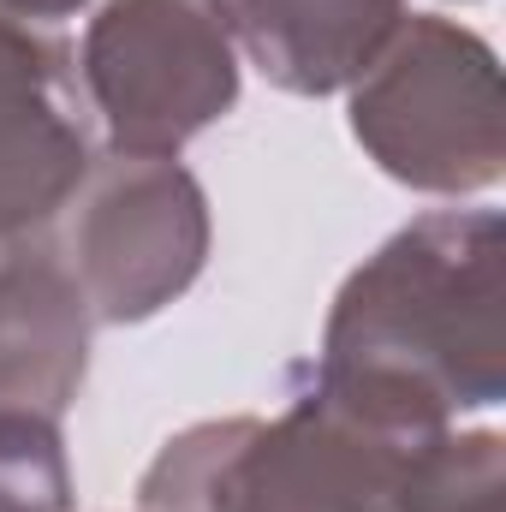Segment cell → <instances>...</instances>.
Segmentation results:
<instances>
[{
    "instance_id": "obj_1",
    "label": "cell",
    "mask_w": 506,
    "mask_h": 512,
    "mask_svg": "<svg viewBox=\"0 0 506 512\" xmlns=\"http://www.w3.org/2000/svg\"><path fill=\"white\" fill-rule=\"evenodd\" d=\"M501 256V209L417 215L340 280L322 346L298 370L417 429L495 411L506 399Z\"/></svg>"
},
{
    "instance_id": "obj_2",
    "label": "cell",
    "mask_w": 506,
    "mask_h": 512,
    "mask_svg": "<svg viewBox=\"0 0 506 512\" xmlns=\"http://www.w3.org/2000/svg\"><path fill=\"white\" fill-rule=\"evenodd\" d=\"M441 435L292 370L280 417L179 429L137 477V512H405Z\"/></svg>"
},
{
    "instance_id": "obj_3",
    "label": "cell",
    "mask_w": 506,
    "mask_h": 512,
    "mask_svg": "<svg viewBox=\"0 0 506 512\" xmlns=\"http://www.w3.org/2000/svg\"><path fill=\"white\" fill-rule=\"evenodd\" d=\"M346 96V126L393 185L477 197L506 179L501 60L471 24L411 12Z\"/></svg>"
},
{
    "instance_id": "obj_4",
    "label": "cell",
    "mask_w": 506,
    "mask_h": 512,
    "mask_svg": "<svg viewBox=\"0 0 506 512\" xmlns=\"http://www.w3.org/2000/svg\"><path fill=\"white\" fill-rule=\"evenodd\" d=\"M209 191L179 155H102L60 209V256L90 322L131 328L179 304L209 262Z\"/></svg>"
},
{
    "instance_id": "obj_5",
    "label": "cell",
    "mask_w": 506,
    "mask_h": 512,
    "mask_svg": "<svg viewBox=\"0 0 506 512\" xmlns=\"http://www.w3.org/2000/svg\"><path fill=\"white\" fill-rule=\"evenodd\" d=\"M84 108L114 155H179L239 102V48L209 0H108L78 48Z\"/></svg>"
},
{
    "instance_id": "obj_6",
    "label": "cell",
    "mask_w": 506,
    "mask_h": 512,
    "mask_svg": "<svg viewBox=\"0 0 506 512\" xmlns=\"http://www.w3.org/2000/svg\"><path fill=\"white\" fill-rule=\"evenodd\" d=\"M90 161L72 48L0 12V239L48 233Z\"/></svg>"
},
{
    "instance_id": "obj_7",
    "label": "cell",
    "mask_w": 506,
    "mask_h": 512,
    "mask_svg": "<svg viewBox=\"0 0 506 512\" xmlns=\"http://www.w3.org/2000/svg\"><path fill=\"white\" fill-rule=\"evenodd\" d=\"M90 304L48 233L0 239V423H60L90 376Z\"/></svg>"
},
{
    "instance_id": "obj_8",
    "label": "cell",
    "mask_w": 506,
    "mask_h": 512,
    "mask_svg": "<svg viewBox=\"0 0 506 512\" xmlns=\"http://www.w3.org/2000/svg\"><path fill=\"white\" fill-rule=\"evenodd\" d=\"M209 12L274 90L316 102L352 90L405 24V0H209Z\"/></svg>"
},
{
    "instance_id": "obj_9",
    "label": "cell",
    "mask_w": 506,
    "mask_h": 512,
    "mask_svg": "<svg viewBox=\"0 0 506 512\" xmlns=\"http://www.w3.org/2000/svg\"><path fill=\"white\" fill-rule=\"evenodd\" d=\"M405 512H506V441L495 429H447L423 453Z\"/></svg>"
},
{
    "instance_id": "obj_10",
    "label": "cell",
    "mask_w": 506,
    "mask_h": 512,
    "mask_svg": "<svg viewBox=\"0 0 506 512\" xmlns=\"http://www.w3.org/2000/svg\"><path fill=\"white\" fill-rule=\"evenodd\" d=\"M0 512H72L60 423H0Z\"/></svg>"
},
{
    "instance_id": "obj_11",
    "label": "cell",
    "mask_w": 506,
    "mask_h": 512,
    "mask_svg": "<svg viewBox=\"0 0 506 512\" xmlns=\"http://www.w3.org/2000/svg\"><path fill=\"white\" fill-rule=\"evenodd\" d=\"M90 0H0V12L6 18H18V24H42V18H72V12H84Z\"/></svg>"
}]
</instances>
